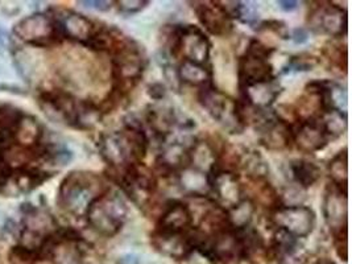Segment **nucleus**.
<instances>
[{
	"instance_id": "412c9836",
	"label": "nucleus",
	"mask_w": 352,
	"mask_h": 264,
	"mask_svg": "<svg viewBox=\"0 0 352 264\" xmlns=\"http://www.w3.org/2000/svg\"><path fill=\"white\" fill-rule=\"evenodd\" d=\"M57 24L64 37L76 40L83 45L87 44V41L94 36L98 30L96 23H93L90 19L74 12L64 15L61 20H57Z\"/></svg>"
},
{
	"instance_id": "f704fd0d",
	"label": "nucleus",
	"mask_w": 352,
	"mask_h": 264,
	"mask_svg": "<svg viewBox=\"0 0 352 264\" xmlns=\"http://www.w3.org/2000/svg\"><path fill=\"white\" fill-rule=\"evenodd\" d=\"M80 4H82V6H83V7H86V8H91V10H96V11L104 12V11L111 10L112 4H115V1H104V0H83V1H80Z\"/></svg>"
},
{
	"instance_id": "423d86ee",
	"label": "nucleus",
	"mask_w": 352,
	"mask_h": 264,
	"mask_svg": "<svg viewBox=\"0 0 352 264\" xmlns=\"http://www.w3.org/2000/svg\"><path fill=\"white\" fill-rule=\"evenodd\" d=\"M274 48L265 45L260 40L252 38L238 61L239 87L252 83L265 82L274 78L271 57Z\"/></svg>"
},
{
	"instance_id": "5701e85b",
	"label": "nucleus",
	"mask_w": 352,
	"mask_h": 264,
	"mask_svg": "<svg viewBox=\"0 0 352 264\" xmlns=\"http://www.w3.org/2000/svg\"><path fill=\"white\" fill-rule=\"evenodd\" d=\"M176 76L179 82L198 89L212 85V72L210 66L186 60H182V63L177 67Z\"/></svg>"
},
{
	"instance_id": "e433bc0d",
	"label": "nucleus",
	"mask_w": 352,
	"mask_h": 264,
	"mask_svg": "<svg viewBox=\"0 0 352 264\" xmlns=\"http://www.w3.org/2000/svg\"><path fill=\"white\" fill-rule=\"evenodd\" d=\"M277 4H278V7L283 10V11H285V12H292V11H294V10H297L298 8V1H284V0H280V1H277Z\"/></svg>"
},
{
	"instance_id": "9b49d317",
	"label": "nucleus",
	"mask_w": 352,
	"mask_h": 264,
	"mask_svg": "<svg viewBox=\"0 0 352 264\" xmlns=\"http://www.w3.org/2000/svg\"><path fill=\"white\" fill-rule=\"evenodd\" d=\"M208 182L212 201L226 212L238 206L245 198L241 176L236 172L214 169L208 176Z\"/></svg>"
},
{
	"instance_id": "2f4dec72",
	"label": "nucleus",
	"mask_w": 352,
	"mask_h": 264,
	"mask_svg": "<svg viewBox=\"0 0 352 264\" xmlns=\"http://www.w3.org/2000/svg\"><path fill=\"white\" fill-rule=\"evenodd\" d=\"M347 229L334 232V246H336V254L343 262H347L349 258V239H347Z\"/></svg>"
},
{
	"instance_id": "39448f33",
	"label": "nucleus",
	"mask_w": 352,
	"mask_h": 264,
	"mask_svg": "<svg viewBox=\"0 0 352 264\" xmlns=\"http://www.w3.org/2000/svg\"><path fill=\"white\" fill-rule=\"evenodd\" d=\"M166 50L170 56L208 65L211 43L206 33L195 25H173L166 34Z\"/></svg>"
},
{
	"instance_id": "b1692460",
	"label": "nucleus",
	"mask_w": 352,
	"mask_h": 264,
	"mask_svg": "<svg viewBox=\"0 0 352 264\" xmlns=\"http://www.w3.org/2000/svg\"><path fill=\"white\" fill-rule=\"evenodd\" d=\"M238 169L243 170L252 182H268L270 165L257 151H243L239 157Z\"/></svg>"
},
{
	"instance_id": "72a5a7b5",
	"label": "nucleus",
	"mask_w": 352,
	"mask_h": 264,
	"mask_svg": "<svg viewBox=\"0 0 352 264\" xmlns=\"http://www.w3.org/2000/svg\"><path fill=\"white\" fill-rule=\"evenodd\" d=\"M260 30H270L280 36L281 38H290V33L288 31V27L285 23L278 21V20H270L264 21L260 24Z\"/></svg>"
},
{
	"instance_id": "cd10ccee",
	"label": "nucleus",
	"mask_w": 352,
	"mask_h": 264,
	"mask_svg": "<svg viewBox=\"0 0 352 264\" xmlns=\"http://www.w3.org/2000/svg\"><path fill=\"white\" fill-rule=\"evenodd\" d=\"M41 135H43V130L40 124L31 116L21 118L17 124L16 130L14 132V138L20 142V144L23 143L25 146L36 144L40 140Z\"/></svg>"
},
{
	"instance_id": "c756f323",
	"label": "nucleus",
	"mask_w": 352,
	"mask_h": 264,
	"mask_svg": "<svg viewBox=\"0 0 352 264\" xmlns=\"http://www.w3.org/2000/svg\"><path fill=\"white\" fill-rule=\"evenodd\" d=\"M118 10L120 14L123 15H135L140 11H143L145 7L149 4V1L146 0H119V1H115Z\"/></svg>"
},
{
	"instance_id": "f8f14e48",
	"label": "nucleus",
	"mask_w": 352,
	"mask_h": 264,
	"mask_svg": "<svg viewBox=\"0 0 352 264\" xmlns=\"http://www.w3.org/2000/svg\"><path fill=\"white\" fill-rule=\"evenodd\" d=\"M17 36L34 47H48L63 40V33L57 20L36 14L21 20L15 28Z\"/></svg>"
},
{
	"instance_id": "4c0bfd02",
	"label": "nucleus",
	"mask_w": 352,
	"mask_h": 264,
	"mask_svg": "<svg viewBox=\"0 0 352 264\" xmlns=\"http://www.w3.org/2000/svg\"><path fill=\"white\" fill-rule=\"evenodd\" d=\"M290 38H293L296 43H305L307 40V33L305 32L304 30H296L290 36Z\"/></svg>"
},
{
	"instance_id": "7ed1b4c3",
	"label": "nucleus",
	"mask_w": 352,
	"mask_h": 264,
	"mask_svg": "<svg viewBox=\"0 0 352 264\" xmlns=\"http://www.w3.org/2000/svg\"><path fill=\"white\" fill-rule=\"evenodd\" d=\"M198 100L205 111L230 133H241L247 126L245 109L241 100L230 97L214 85L198 90Z\"/></svg>"
},
{
	"instance_id": "393cba45",
	"label": "nucleus",
	"mask_w": 352,
	"mask_h": 264,
	"mask_svg": "<svg viewBox=\"0 0 352 264\" xmlns=\"http://www.w3.org/2000/svg\"><path fill=\"white\" fill-rule=\"evenodd\" d=\"M292 180L301 189H309L320 179V168L306 159H294L289 163Z\"/></svg>"
},
{
	"instance_id": "7c9ffc66",
	"label": "nucleus",
	"mask_w": 352,
	"mask_h": 264,
	"mask_svg": "<svg viewBox=\"0 0 352 264\" xmlns=\"http://www.w3.org/2000/svg\"><path fill=\"white\" fill-rule=\"evenodd\" d=\"M326 54L333 65L338 66L340 70L343 69L344 72H347V50H346V47L342 50V47L331 45L329 50H326Z\"/></svg>"
},
{
	"instance_id": "6ab92c4d",
	"label": "nucleus",
	"mask_w": 352,
	"mask_h": 264,
	"mask_svg": "<svg viewBox=\"0 0 352 264\" xmlns=\"http://www.w3.org/2000/svg\"><path fill=\"white\" fill-rule=\"evenodd\" d=\"M243 106L252 111H267L280 97L283 91L281 83L276 77L265 82L252 83L239 87Z\"/></svg>"
},
{
	"instance_id": "9d476101",
	"label": "nucleus",
	"mask_w": 352,
	"mask_h": 264,
	"mask_svg": "<svg viewBox=\"0 0 352 264\" xmlns=\"http://www.w3.org/2000/svg\"><path fill=\"white\" fill-rule=\"evenodd\" d=\"M256 113V131L260 143L265 148L281 151L293 146L292 124L287 119L270 110Z\"/></svg>"
},
{
	"instance_id": "4be33fe9",
	"label": "nucleus",
	"mask_w": 352,
	"mask_h": 264,
	"mask_svg": "<svg viewBox=\"0 0 352 264\" xmlns=\"http://www.w3.org/2000/svg\"><path fill=\"white\" fill-rule=\"evenodd\" d=\"M219 152L208 142L194 139L189 147V168L208 176L218 164Z\"/></svg>"
},
{
	"instance_id": "dca6fc26",
	"label": "nucleus",
	"mask_w": 352,
	"mask_h": 264,
	"mask_svg": "<svg viewBox=\"0 0 352 264\" xmlns=\"http://www.w3.org/2000/svg\"><path fill=\"white\" fill-rule=\"evenodd\" d=\"M45 114L69 126L80 127V102L64 91H48L41 96Z\"/></svg>"
},
{
	"instance_id": "4468645a",
	"label": "nucleus",
	"mask_w": 352,
	"mask_h": 264,
	"mask_svg": "<svg viewBox=\"0 0 352 264\" xmlns=\"http://www.w3.org/2000/svg\"><path fill=\"white\" fill-rule=\"evenodd\" d=\"M306 93L318 100L320 113L338 111L347 114L349 97L344 86L330 80H316L307 83Z\"/></svg>"
},
{
	"instance_id": "a211bd4d",
	"label": "nucleus",
	"mask_w": 352,
	"mask_h": 264,
	"mask_svg": "<svg viewBox=\"0 0 352 264\" xmlns=\"http://www.w3.org/2000/svg\"><path fill=\"white\" fill-rule=\"evenodd\" d=\"M323 217L333 234L347 229V192L336 188L331 182L327 184L323 196Z\"/></svg>"
},
{
	"instance_id": "2eb2a0df",
	"label": "nucleus",
	"mask_w": 352,
	"mask_h": 264,
	"mask_svg": "<svg viewBox=\"0 0 352 264\" xmlns=\"http://www.w3.org/2000/svg\"><path fill=\"white\" fill-rule=\"evenodd\" d=\"M151 241H152V245L161 254L177 261H181V259H186L197 250L198 234H197L195 226L192 230L181 232V234L153 231Z\"/></svg>"
},
{
	"instance_id": "0eeeda50",
	"label": "nucleus",
	"mask_w": 352,
	"mask_h": 264,
	"mask_svg": "<svg viewBox=\"0 0 352 264\" xmlns=\"http://www.w3.org/2000/svg\"><path fill=\"white\" fill-rule=\"evenodd\" d=\"M116 182L123 193L140 209L146 208L157 192V179L143 164L116 172Z\"/></svg>"
},
{
	"instance_id": "bb28decb",
	"label": "nucleus",
	"mask_w": 352,
	"mask_h": 264,
	"mask_svg": "<svg viewBox=\"0 0 352 264\" xmlns=\"http://www.w3.org/2000/svg\"><path fill=\"white\" fill-rule=\"evenodd\" d=\"M256 212V205L251 198L245 197L238 206L227 210L228 221L234 229H241L250 226Z\"/></svg>"
},
{
	"instance_id": "6e6552de",
	"label": "nucleus",
	"mask_w": 352,
	"mask_h": 264,
	"mask_svg": "<svg viewBox=\"0 0 352 264\" xmlns=\"http://www.w3.org/2000/svg\"><path fill=\"white\" fill-rule=\"evenodd\" d=\"M317 217L311 208L300 205H280L271 212L270 223L294 239L309 236L316 228Z\"/></svg>"
},
{
	"instance_id": "473e14b6",
	"label": "nucleus",
	"mask_w": 352,
	"mask_h": 264,
	"mask_svg": "<svg viewBox=\"0 0 352 264\" xmlns=\"http://www.w3.org/2000/svg\"><path fill=\"white\" fill-rule=\"evenodd\" d=\"M278 259V264H306L307 262L306 254L298 246L290 248L287 252L281 254Z\"/></svg>"
},
{
	"instance_id": "58836bf2",
	"label": "nucleus",
	"mask_w": 352,
	"mask_h": 264,
	"mask_svg": "<svg viewBox=\"0 0 352 264\" xmlns=\"http://www.w3.org/2000/svg\"><path fill=\"white\" fill-rule=\"evenodd\" d=\"M314 264H336L333 261H330V259H320V261H317Z\"/></svg>"
},
{
	"instance_id": "20e7f679",
	"label": "nucleus",
	"mask_w": 352,
	"mask_h": 264,
	"mask_svg": "<svg viewBox=\"0 0 352 264\" xmlns=\"http://www.w3.org/2000/svg\"><path fill=\"white\" fill-rule=\"evenodd\" d=\"M129 215V206L119 192L107 189L96 198L87 209L86 219L93 230L112 238L123 229Z\"/></svg>"
},
{
	"instance_id": "ddd939ff",
	"label": "nucleus",
	"mask_w": 352,
	"mask_h": 264,
	"mask_svg": "<svg viewBox=\"0 0 352 264\" xmlns=\"http://www.w3.org/2000/svg\"><path fill=\"white\" fill-rule=\"evenodd\" d=\"M293 146L302 153H316L331 142L330 135L326 131L320 114L298 119L296 124H292Z\"/></svg>"
},
{
	"instance_id": "a878e982",
	"label": "nucleus",
	"mask_w": 352,
	"mask_h": 264,
	"mask_svg": "<svg viewBox=\"0 0 352 264\" xmlns=\"http://www.w3.org/2000/svg\"><path fill=\"white\" fill-rule=\"evenodd\" d=\"M330 182L336 188L347 192L349 189V155L347 147L340 149L329 163Z\"/></svg>"
},
{
	"instance_id": "f03ea898",
	"label": "nucleus",
	"mask_w": 352,
	"mask_h": 264,
	"mask_svg": "<svg viewBox=\"0 0 352 264\" xmlns=\"http://www.w3.org/2000/svg\"><path fill=\"white\" fill-rule=\"evenodd\" d=\"M109 186L90 172H72L60 186L58 201L61 208L74 217H85L91 202L103 195Z\"/></svg>"
},
{
	"instance_id": "f257e3e1",
	"label": "nucleus",
	"mask_w": 352,
	"mask_h": 264,
	"mask_svg": "<svg viewBox=\"0 0 352 264\" xmlns=\"http://www.w3.org/2000/svg\"><path fill=\"white\" fill-rule=\"evenodd\" d=\"M148 147L149 136L143 124L133 118L124 123L122 130L104 133L99 140L100 156L115 172L143 164Z\"/></svg>"
},
{
	"instance_id": "c9c22d12",
	"label": "nucleus",
	"mask_w": 352,
	"mask_h": 264,
	"mask_svg": "<svg viewBox=\"0 0 352 264\" xmlns=\"http://www.w3.org/2000/svg\"><path fill=\"white\" fill-rule=\"evenodd\" d=\"M165 86L161 83H153L152 86H149V96L156 100H162L165 97Z\"/></svg>"
},
{
	"instance_id": "f3484780",
	"label": "nucleus",
	"mask_w": 352,
	"mask_h": 264,
	"mask_svg": "<svg viewBox=\"0 0 352 264\" xmlns=\"http://www.w3.org/2000/svg\"><path fill=\"white\" fill-rule=\"evenodd\" d=\"M194 228V214L188 204L172 199L165 204L155 231L181 234L188 232Z\"/></svg>"
},
{
	"instance_id": "1a4fd4ad",
	"label": "nucleus",
	"mask_w": 352,
	"mask_h": 264,
	"mask_svg": "<svg viewBox=\"0 0 352 264\" xmlns=\"http://www.w3.org/2000/svg\"><path fill=\"white\" fill-rule=\"evenodd\" d=\"M313 6L307 23L311 31L327 34L330 37H342L347 33V11L333 1H317Z\"/></svg>"
},
{
	"instance_id": "aec40b11",
	"label": "nucleus",
	"mask_w": 352,
	"mask_h": 264,
	"mask_svg": "<svg viewBox=\"0 0 352 264\" xmlns=\"http://www.w3.org/2000/svg\"><path fill=\"white\" fill-rule=\"evenodd\" d=\"M194 11L199 23L212 36H228L234 30L232 19L228 16L221 1H199L195 3Z\"/></svg>"
},
{
	"instance_id": "c85d7f7f",
	"label": "nucleus",
	"mask_w": 352,
	"mask_h": 264,
	"mask_svg": "<svg viewBox=\"0 0 352 264\" xmlns=\"http://www.w3.org/2000/svg\"><path fill=\"white\" fill-rule=\"evenodd\" d=\"M320 60L309 53H300L289 58V70H296V72H309L313 70L316 66L318 65Z\"/></svg>"
}]
</instances>
